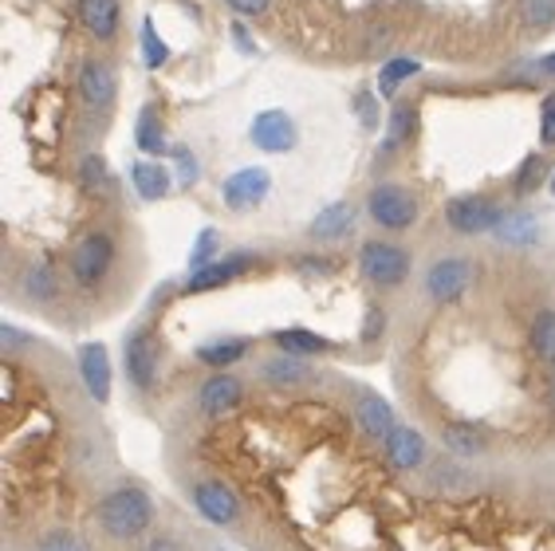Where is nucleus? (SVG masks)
I'll use <instances>...</instances> for the list:
<instances>
[{
  "label": "nucleus",
  "mask_w": 555,
  "mask_h": 551,
  "mask_svg": "<svg viewBox=\"0 0 555 551\" xmlns=\"http://www.w3.org/2000/svg\"><path fill=\"white\" fill-rule=\"evenodd\" d=\"M95 520L115 543H134V540H142L150 531V524H154V500H150L139 485H122L99 500Z\"/></svg>",
  "instance_id": "f257e3e1"
},
{
  "label": "nucleus",
  "mask_w": 555,
  "mask_h": 551,
  "mask_svg": "<svg viewBox=\"0 0 555 551\" xmlns=\"http://www.w3.org/2000/svg\"><path fill=\"white\" fill-rule=\"evenodd\" d=\"M115 260H118L115 236H111L107 229H91V233H83L72 244V253H67V276H72L83 292H95V287L115 272Z\"/></svg>",
  "instance_id": "f03ea898"
},
{
  "label": "nucleus",
  "mask_w": 555,
  "mask_h": 551,
  "mask_svg": "<svg viewBox=\"0 0 555 551\" xmlns=\"http://www.w3.org/2000/svg\"><path fill=\"white\" fill-rule=\"evenodd\" d=\"M417 205L414 190L402 185V181H378L371 193H366V217H371L383 233H406L417 225Z\"/></svg>",
  "instance_id": "7ed1b4c3"
},
{
  "label": "nucleus",
  "mask_w": 555,
  "mask_h": 551,
  "mask_svg": "<svg viewBox=\"0 0 555 551\" xmlns=\"http://www.w3.org/2000/svg\"><path fill=\"white\" fill-rule=\"evenodd\" d=\"M410 265H414V260H410V248H402V244H395V241H366L363 248H359V272H363V280L374 287L406 284Z\"/></svg>",
  "instance_id": "20e7f679"
},
{
  "label": "nucleus",
  "mask_w": 555,
  "mask_h": 551,
  "mask_svg": "<svg viewBox=\"0 0 555 551\" xmlns=\"http://www.w3.org/2000/svg\"><path fill=\"white\" fill-rule=\"evenodd\" d=\"M501 205L492 202V197H485V193H465V197H453V202L446 205V225L453 229V233L461 236H485V233H496V225L504 221Z\"/></svg>",
  "instance_id": "39448f33"
},
{
  "label": "nucleus",
  "mask_w": 555,
  "mask_h": 551,
  "mask_svg": "<svg viewBox=\"0 0 555 551\" xmlns=\"http://www.w3.org/2000/svg\"><path fill=\"white\" fill-rule=\"evenodd\" d=\"M75 95L83 99L87 111H95V115H107L111 106L118 103V72L111 60L103 55H91L79 64L75 72Z\"/></svg>",
  "instance_id": "423d86ee"
},
{
  "label": "nucleus",
  "mask_w": 555,
  "mask_h": 551,
  "mask_svg": "<svg viewBox=\"0 0 555 551\" xmlns=\"http://www.w3.org/2000/svg\"><path fill=\"white\" fill-rule=\"evenodd\" d=\"M477 284V265L469 256H441L426 268V296L434 304H457Z\"/></svg>",
  "instance_id": "0eeeda50"
},
{
  "label": "nucleus",
  "mask_w": 555,
  "mask_h": 551,
  "mask_svg": "<svg viewBox=\"0 0 555 551\" xmlns=\"http://www.w3.org/2000/svg\"><path fill=\"white\" fill-rule=\"evenodd\" d=\"M158 335L150 328H134L122 343V371H127V382L134 390H154V382H158Z\"/></svg>",
  "instance_id": "6e6552de"
},
{
  "label": "nucleus",
  "mask_w": 555,
  "mask_h": 551,
  "mask_svg": "<svg viewBox=\"0 0 555 551\" xmlns=\"http://www.w3.org/2000/svg\"><path fill=\"white\" fill-rule=\"evenodd\" d=\"M272 193V174L264 166H241L221 181V202L229 213H253L268 202Z\"/></svg>",
  "instance_id": "1a4fd4ad"
},
{
  "label": "nucleus",
  "mask_w": 555,
  "mask_h": 551,
  "mask_svg": "<svg viewBox=\"0 0 555 551\" xmlns=\"http://www.w3.org/2000/svg\"><path fill=\"white\" fill-rule=\"evenodd\" d=\"M248 142H253L260 154H288L299 142L296 118H292L288 111H280V106H268V111L253 115V123H248Z\"/></svg>",
  "instance_id": "9d476101"
},
{
  "label": "nucleus",
  "mask_w": 555,
  "mask_h": 551,
  "mask_svg": "<svg viewBox=\"0 0 555 551\" xmlns=\"http://www.w3.org/2000/svg\"><path fill=\"white\" fill-rule=\"evenodd\" d=\"M257 268V256L253 253H229V256H217L214 265L197 268V272H190V280L182 284L185 296H202V292H214V287H224L233 284V280H241L245 272H253Z\"/></svg>",
  "instance_id": "9b49d317"
},
{
  "label": "nucleus",
  "mask_w": 555,
  "mask_h": 551,
  "mask_svg": "<svg viewBox=\"0 0 555 551\" xmlns=\"http://www.w3.org/2000/svg\"><path fill=\"white\" fill-rule=\"evenodd\" d=\"M193 504L217 528H233L236 520H241V500H236V492L224 480H197L193 485Z\"/></svg>",
  "instance_id": "f8f14e48"
},
{
  "label": "nucleus",
  "mask_w": 555,
  "mask_h": 551,
  "mask_svg": "<svg viewBox=\"0 0 555 551\" xmlns=\"http://www.w3.org/2000/svg\"><path fill=\"white\" fill-rule=\"evenodd\" d=\"M241 398H245V382L229 371H214L202 382V390H197V410L209 422H221L224 413H233L241 406Z\"/></svg>",
  "instance_id": "ddd939ff"
},
{
  "label": "nucleus",
  "mask_w": 555,
  "mask_h": 551,
  "mask_svg": "<svg viewBox=\"0 0 555 551\" xmlns=\"http://www.w3.org/2000/svg\"><path fill=\"white\" fill-rule=\"evenodd\" d=\"M75 21L91 40L111 43L122 33V0H75Z\"/></svg>",
  "instance_id": "4468645a"
},
{
  "label": "nucleus",
  "mask_w": 555,
  "mask_h": 551,
  "mask_svg": "<svg viewBox=\"0 0 555 551\" xmlns=\"http://www.w3.org/2000/svg\"><path fill=\"white\" fill-rule=\"evenodd\" d=\"M383 446H386V461L395 469H402V473H414V469H422L429 461V441L414 425H395V434L386 437Z\"/></svg>",
  "instance_id": "2eb2a0df"
},
{
  "label": "nucleus",
  "mask_w": 555,
  "mask_h": 551,
  "mask_svg": "<svg viewBox=\"0 0 555 551\" xmlns=\"http://www.w3.org/2000/svg\"><path fill=\"white\" fill-rule=\"evenodd\" d=\"M79 379H83V390L99 406L111 402V359L103 343H83L79 347Z\"/></svg>",
  "instance_id": "dca6fc26"
},
{
  "label": "nucleus",
  "mask_w": 555,
  "mask_h": 551,
  "mask_svg": "<svg viewBox=\"0 0 555 551\" xmlns=\"http://www.w3.org/2000/svg\"><path fill=\"white\" fill-rule=\"evenodd\" d=\"M354 422H359V430H363L366 437L386 441V437L395 434L398 418L386 398H378V394H371V390H359L354 394Z\"/></svg>",
  "instance_id": "f3484780"
},
{
  "label": "nucleus",
  "mask_w": 555,
  "mask_h": 551,
  "mask_svg": "<svg viewBox=\"0 0 555 551\" xmlns=\"http://www.w3.org/2000/svg\"><path fill=\"white\" fill-rule=\"evenodd\" d=\"M173 174L162 166L158 158H142L130 166V185H134V193H139L142 202H166L173 190Z\"/></svg>",
  "instance_id": "a211bd4d"
},
{
  "label": "nucleus",
  "mask_w": 555,
  "mask_h": 551,
  "mask_svg": "<svg viewBox=\"0 0 555 551\" xmlns=\"http://www.w3.org/2000/svg\"><path fill=\"white\" fill-rule=\"evenodd\" d=\"M354 229V205L351 202H332L327 209H320L311 217L308 225V236L320 244H332V241H343V236Z\"/></svg>",
  "instance_id": "6ab92c4d"
},
{
  "label": "nucleus",
  "mask_w": 555,
  "mask_h": 551,
  "mask_svg": "<svg viewBox=\"0 0 555 551\" xmlns=\"http://www.w3.org/2000/svg\"><path fill=\"white\" fill-rule=\"evenodd\" d=\"M260 379L268 382V386H276V390H292V386H304V382H311L315 374H311L308 359H299V355H272V359L260 362Z\"/></svg>",
  "instance_id": "aec40b11"
},
{
  "label": "nucleus",
  "mask_w": 555,
  "mask_h": 551,
  "mask_svg": "<svg viewBox=\"0 0 555 551\" xmlns=\"http://www.w3.org/2000/svg\"><path fill=\"white\" fill-rule=\"evenodd\" d=\"M21 292H24V299H33V304H52V299L60 296V272H55V265L48 256H40V260H33V265L24 268Z\"/></svg>",
  "instance_id": "412c9836"
},
{
  "label": "nucleus",
  "mask_w": 555,
  "mask_h": 551,
  "mask_svg": "<svg viewBox=\"0 0 555 551\" xmlns=\"http://www.w3.org/2000/svg\"><path fill=\"white\" fill-rule=\"evenodd\" d=\"M414 127H417V106L395 103V111H390V118H386V134H383V150H378V154H383V158L398 154V150L414 138Z\"/></svg>",
  "instance_id": "4be33fe9"
},
{
  "label": "nucleus",
  "mask_w": 555,
  "mask_h": 551,
  "mask_svg": "<svg viewBox=\"0 0 555 551\" xmlns=\"http://www.w3.org/2000/svg\"><path fill=\"white\" fill-rule=\"evenodd\" d=\"M253 350V339H241V335H224V339H209L197 347V359L214 371H229L233 362H241Z\"/></svg>",
  "instance_id": "5701e85b"
},
{
  "label": "nucleus",
  "mask_w": 555,
  "mask_h": 551,
  "mask_svg": "<svg viewBox=\"0 0 555 551\" xmlns=\"http://www.w3.org/2000/svg\"><path fill=\"white\" fill-rule=\"evenodd\" d=\"M496 241L508 244V248H528V244L540 241V221H535L532 213H524V209H513V213H504V221L496 225Z\"/></svg>",
  "instance_id": "b1692460"
},
{
  "label": "nucleus",
  "mask_w": 555,
  "mask_h": 551,
  "mask_svg": "<svg viewBox=\"0 0 555 551\" xmlns=\"http://www.w3.org/2000/svg\"><path fill=\"white\" fill-rule=\"evenodd\" d=\"M272 343H276L284 355H299V359H315V355H327V350H332V339H323V335L304 331V328L272 331Z\"/></svg>",
  "instance_id": "393cba45"
},
{
  "label": "nucleus",
  "mask_w": 555,
  "mask_h": 551,
  "mask_svg": "<svg viewBox=\"0 0 555 551\" xmlns=\"http://www.w3.org/2000/svg\"><path fill=\"white\" fill-rule=\"evenodd\" d=\"M134 142H139V150L150 154V158H162L170 150V138H166V123H162L158 106H142L139 127H134Z\"/></svg>",
  "instance_id": "a878e982"
},
{
  "label": "nucleus",
  "mask_w": 555,
  "mask_h": 551,
  "mask_svg": "<svg viewBox=\"0 0 555 551\" xmlns=\"http://www.w3.org/2000/svg\"><path fill=\"white\" fill-rule=\"evenodd\" d=\"M75 178H79V185H83L87 193H95V197H107V193L115 190V178H111V166L103 154H83Z\"/></svg>",
  "instance_id": "bb28decb"
},
{
  "label": "nucleus",
  "mask_w": 555,
  "mask_h": 551,
  "mask_svg": "<svg viewBox=\"0 0 555 551\" xmlns=\"http://www.w3.org/2000/svg\"><path fill=\"white\" fill-rule=\"evenodd\" d=\"M441 446H446L453 457H481L485 453V434H477L473 425L453 422V425L441 430Z\"/></svg>",
  "instance_id": "cd10ccee"
},
{
  "label": "nucleus",
  "mask_w": 555,
  "mask_h": 551,
  "mask_svg": "<svg viewBox=\"0 0 555 551\" xmlns=\"http://www.w3.org/2000/svg\"><path fill=\"white\" fill-rule=\"evenodd\" d=\"M417 72H422L417 60H410V55H395V60H386V64L378 67V91H383L386 99H395L398 87L410 84Z\"/></svg>",
  "instance_id": "c85d7f7f"
},
{
  "label": "nucleus",
  "mask_w": 555,
  "mask_h": 551,
  "mask_svg": "<svg viewBox=\"0 0 555 551\" xmlns=\"http://www.w3.org/2000/svg\"><path fill=\"white\" fill-rule=\"evenodd\" d=\"M528 343H532L535 359L547 362V367H555V308L540 311V316L532 319V331H528Z\"/></svg>",
  "instance_id": "c756f323"
},
{
  "label": "nucleus",
  "mask_w": 555,
  "mask_h": 551,
  "mask_svg": "<svg viewBox=\"0 0 555 551\" xmlns=\"http://www.w3.org/2000/svg\"><path fill=\"white\" fill-rule=\"evenodd\" d=\"M520 21L532 36H544L555 28V0H520Z\"/></svg>",
  "instance_id": "7c9ffc66"
},
{
  "label": "nucleus",
  "mask_w": 555,
  "mask_h": 551,
  "mask_svg": "<svg viewBox=\"0 0 555 551\" xmlns=\"http://www.w3.org/2000/svg\"><path fill=\"white\" fill-rule=\"evenodd\" d=\"M544 170H547V158L544 154H532V158H524L520 162V170H516V178H513V190L520 193V197H528V193L544 181Z\"/></svg>",
  "instance_id": "2f4dec72"
},
{
  "label": "nucleus",
  "mask_w": 555,
  "mask_h": 551,
  "mask_svg": "<svg viewBox=\"0 0 555 551\" xmlns=\"http://www.w3.org/2000/svg\"><path fill=\"white\" fill-rule=\"evenodd\" d=\"M217 256H221V236H217V229H202L197 244L190 248V272H197V268H205V265H214Z\"/></svg>",
  "instance_id": "473e14b6"
},
{
  "label": "nucleus",
  "mask_w": 555,
  "mask_h": 551,
  "mask_svg": "<svg viewBox=\"0 0 555 551\" xmlns=\"http://www.w3.org/2000/svg\"><path fill=\"white\" fill-rule=\"evenodd\" d=\"M142 60H146V67H162L166 60H170V48H166V40H162L158 33H154V24H142Z\"/></svg>",
  "instance_id": "72a5a7b5"
},
{
  "label": "nucleus",
  "mask_w": 555,
  "mask_h": 551,
  "mask_svg": "<svg viewBox=\"0 0 555 551\" xmlns=\"http://www.w3.org/2000/svg\"><path fill=\"white\" fill-rule=\"evenodd\" d=\"M540 146H555V91L540 99Z\"/></svg>",
  "instance_id": "f704fd0d"
},
{
  "label": "nucleus",
  "mask_w": 555,
  "mask_h": 551,
  "mask_svg": "<svg viewBox=\"0 0 555 551\" xmlns=\"http://www.w3.org/2000/svg\"><path fill=\"white\" fill-rule=\"evenodd\" d=\"M173 158H178V185H197V178H202V162H197V154L193 150H173Z\"/></svg>",
  "instance_id": "c9c22d12"
},
{
  "label": "nucleus",
  "mask_w": 555,
  "mask_h": 551,
  "mask_svg": "<svg viewBox=\"0 0 555 551\" xmlns=\"http://www.w3.org/2000/svg\"><path fill=\"white\" fill-rule=\"evenodd\" d=\"M221 4L233 12V16H241V21H260V16L272 9V0H221Z\"/></svg>",
  "instance_id": "e433bc0d"
},
{
  "label": "nucleus",
  "mask_w": 555,
  "mask_h": 551,
  "mask_svg": "<svg viewBox=\"0 0 555 551\" xmlns=\"http://www.w3.org/2000/svg\"><path fill=\"white\" fill-rule=\"evenodd\" d=\"M354 111H359V118H363L366 130H378V106H374L371 91H359V99H354Z\"/></svg>",
  "instance_id": "4c0bfd02"
},
{
  "label": "nucleus",
  "mask_w": 555,
  "mask_h": 551,
  "mask_svg": "<svg viewBox=\"0 0 555 551\" xmlns=\"http://www.w3.org/2000/svg\"><path fill=\"white\" fill-rule=\"evenodd\" d=\"M434 480H453V488H461V485H469V473H465V469H457L453 465V461H438V465H434Z\"/></svg>",
  "instance_id": "58836bf2"
},
{
  "label": "nucleus",
  "mask_w": 555,
  "mask_h": 551,
  "mask_svg": "<svg viewBox=\"0 0 555 551\" xmlns=\"http://www.w3.org/2000/svg\"><path fill=\"white\" fill-rule=\"evenodd\" d=\"M36 551H83V548H79V540H75L72 531H52Z\"/></svg>",
  "instance_id": "ea45409f"
},
{
  "label": "nucleus",
  "mask_w": 555,
  "mask_h": 551,
  "mask_svg": "<svg viewBox=\"0 0 555 551\" xmlns=\"http://www.w3.org/2000/svg\"><path fill=\"white\" fill-rule=\"evenodd\" d=\"M296 265H299V272H315V276L335 272V260H323V256H299Z\"/></svg>",
  "instance_id": "a19ab883"
},
{
  "label": "nucleus",
  "mask_w": 555,
  "mask_h": 551,
  "mask_svg": "<svg viewBox=\"0 0 555 551\" xmlns=\"http://www.w3.org/2000/svg\"><path fill=\"white\" fill-rule=\"evenodd\" d=\"M386 311L383 308H366V328H363V343H374V335H383Z\"/></svg>",
  "instance_id": "79ce46f5"
},
{
  "label": "nucleus",
  "mask_w": 555,
  "mask_h": 551,
  "mask_svg": "<svg viewBox=\"0 0 555 551\" xmlns=\"http://www.w3.org/2000/svg\"><path fill=\"white\" fill-rule=\"evenodd\" d=\"M0 343H4V350H16L21 343H28V335H21L12 323H4V328H0Z\"/></svg>",
  "instance_id": "37998d69"
},
{
  "label": "nucleus",
  "mask_w": 555,
  "mask_h": 551,
  "mask_svg": "<svg viewBox=\"0 0 555 551\" xmlns=\"http://www.w3.org/2000/svg\"><path fill=\"white\" fill-rule=\"evenodd\" d=\"M142 551H185V548L178 540H170V536H158V540H150Z\"/></svg>",
  "instance_id": "c03bdc74"
},
{
  "label": "nucleus",
  "mask_w": 555,
  "mask_h": 551,
  "mask_svg": "<svg viewBox=\"0 0 555 551\" xmlns=\"http://www.w3.org/2000/svg\"><path fill=\"white\" fill-rule=\"evenodd\" d=\"M535 72H540L544 79H552V84H555V52H547L544 60H535Z\"/></svg>",
  "instance_id": "a18cd8bd"
},
{
  "label": "nucleus",
  "mask_w": 555,
  "mask_h": 551,
  "mask_svg": "<svg viewBox=\"0 0 555 551\" xmlns=\"http://www.w3.org/2000/svg\"><path fill=\"white\" fill-rule=\"evenodd\" d=\"M547 190H552V197H555V174H552V181H547Z\"/></svg>",
  "instance_id": "49530a36"
}]
</instances>
